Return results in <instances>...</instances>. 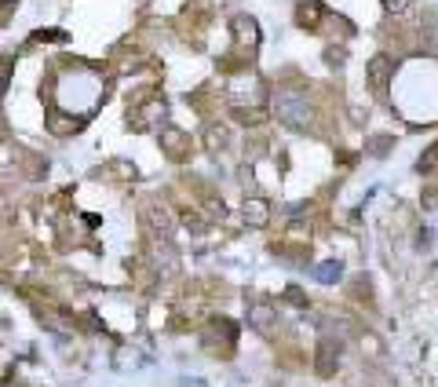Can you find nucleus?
I'll use <instances>...</instances> for the list:
<instances>
[{"label": "nucleus", "mask_w": 438, "mask_h": 387, "mask_svg": "<svg viewBox=\"0 0 438 387\" xmlns=\"http://www.w3.org/2000/svg\"><path fill=\"white\" fill-rule=\"evenodd\" d=\"M369 73H373V85H376V88H383V77H388V59L373 62V70H369Z\"/></svg>", "instance_id": "1"}]
</instances>
